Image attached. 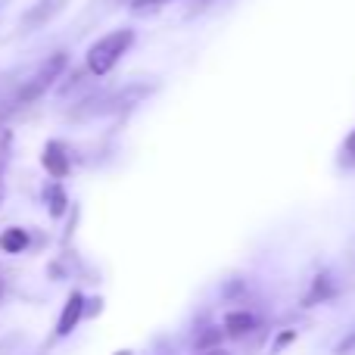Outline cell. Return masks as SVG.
I'll return each mask as SVG.
<instances>
[{
    "label": "cell",
    "instance_id": "cell-1",
    "mask_svg": "<svg viewBox=\"0 0 355 355\" xmlns=\"http://www.w3.org/2000/svg\"><path fill=\"white\" fill-rule=\"evenodd\" d=\"M131 44H135V31H131V28L110 31V35L100 37V41L94 44L91 50H87L85 69L94 75V78H103V75H110L112 66H116V62L122 60L125 53H128Z\"/></svg>",
    "mask_w": 355,
    "mask_h": 355
},
{
    "label": "cell",
    "instance_id": "cell-2",
    "mask_svg": "<svg viewBox=\"0 0 355 355\" xmlns=\"http://www.w3.org/2000/svg\"><path fill=\"white\" fill-rule=\"evenodd\" d=\"M66 66H69L66 50H56L53 56H47V60L41 62V69H37V72L31 75V78L16 91V100H12V106H28V103H35L37 97H44V94H47L50 87H53L56 81L62 78Z\"/></svg>",
    "mask_w": 355,
    "mask_h": 355
},
{
    "label": "cell",
    "instance_id": "cell-3",
    "mask_svg": "<svg viewBox=\"0 0 355 355\" xmlns=\"http://www.w3.org/2000/svg\"><path fill=\"white\" fill-rule=\"evenodd\" d=\"M85 318V293L81 290H72L62 306L60 318H56V337H69V334L78 327V321Z\"/></svg>",
    "mask_w": 355,
    "mask_h": 355
},
{
    "label": "cell",
    "instance_id": "cell-4",
    "mask_svg": "<svg viewBox=\"0 0 355 355\" xmlns=\"http://www.w3.org/2000/svg\"><path fill=\"white\" fill-rule=\"evenodd\" d=\"M41 166L47 168V175L53 181H62L69 175V153L60 141H47L44 144V153H41Z\"/></svg>",
    "mask_w": 355,
    "mask_h": 355
},
{
    "label": "cell",
    "instance_id": "cell-5",
    "mask_svg": "<svg viewBox=\"0 0 355 355\" xmlns=\"http://www.w3.org/2000/svg\"><path fill=\"white\" fill-rule=\"evenodd\" d=\"M31 246V237L25 227H6V231H0V252H6V256H19V252H25Z\"/></svg>",
    "mask_w": 355,
    "mask_h": 355
},
{
    "label": "cell",
    "instance_id": "cell-6",
    "mask_svg": "<svg viewBox=\"0 0 355 355\" xmlns=\"http://www.w3.org/2000/svg\"><path fill=\"white\" fill-rule=\"evenodd\" d=\"M60 10H62V0H41V3L35 6V10L25 12L22 25H25L28 31H31V28H41V25H47Z\"/></svg>",
    "mask_w": 355,
    "mask_h": 355
},
{
    "label": "cell",
    "instance_id": "cell-7",
    "mask_svg": "<svg viewBox=\"0 0 355 355\" xmlns=\"http://www.w3.org/2000/svg\"><path fill=\"white\" fill-rule=\"evenodd\" d=\"M259 327V318L252 312H231L225 318V337H246Z\"/></svg>",
    "mask_w": 355,
    "mask_h": 355
},
{
    "label": "cell",
    "instance_id": "cell-8",
    "mask_svg": "<svg viewBox=\"0 0 355 355\" xmlns=\"http://www.w3.org/2000/svg\"><path fill=\"white\" fill-rule=\"evenodd\" d=\"M44 202H47L50 218L60 221L62 215H66V209H69V196H66V190H62V184H60V181H50L47 187H44Z\"/></svg>",
    "mask_w": 355,
    "mask_h": 355
},
{
    "label": "cell",
    "instance_id": "cell-9",
    "mask_svg": "<svg viewBox=\"0 0 355 355\" xmlns=\"http://www.w3.org/2000/svg\"><path fill=\"white\" fill-rule=\"evenodd\" d=\"M334 296V284H331V275H318L312 281V290L302 296V306H318V302H327Z\"/></svg>",
    "mask_w": 355,
    "mask_h": 355
},
{
    "label": "cell",
    "instance_id": "cell-10",
    "mask_svg": "<svg viewBox=\"0 0 355 355\" xmlns=\"http://www.w3.org/2000/svg\"><path fill=\"white\" fill-rule=\"evenodd\" d=\"M221 337H225V331H218V327H206V331H202L200 337L193 340V349H196V352H206V349H218Z\"/></svg>",
    "mask_w": 355,
    "mask_h": 355
},
{
    "label": "cell",
    "instance_id": "cell-11",
    "mask_svg": "<svg viewBox=\"0 0 355 355\" xmlns=\"http://www.w3.org/2000/svg\"><path fill=\"white\" fill-rule=\"evenodd\" d=\"M172 0H131V12L135 16H150V12L162 10V6H168Z\"/></svg>",
    "mask_w": 355,
    "mask_h": 355
},
{
    "label": "cell",
    "instance_id": "cell-12",
    "mask_svg": "<svg viewBox=\"0 0 355 355\" xmlns=\"http://www.w3.org/2000/svg\"><path fill=\"white\" fill-rule=\"evenodd\" d=\"M352 352H355V327L340 340L337 346H334V355H352Z\"/></svg>",
    "mask_w": 355,
    "mask_h": 355
},
{
    "label": "cell",
    "instance_id": "cell-13",
    "mask_svg": "<svg viewBox=\"0 0 355 355\" xmlns=\"http://www.w3.org/2000/svg\"><path fill=\"white\" fill-rule=\"evenodd\" d=\"M293 340H296V334H293V331H284L281 337L275 340V346H271V352H281L284 346H290V343H293Z\"/></svg>",
    "mask_w": 355,
    "mask_h": 355
},
{
    "label": "cell",
    "instance_id": "cell-14",
    "mask_svg": "<svg viewBox=\"0 0 355 355\" xmlns=\"http://www.w3.org/2000/svg\"><path fill=\"white\" fill-rule=\"evenodd\" d=\"M346 153H349V159L355 162V131H352L349 137H346Z\"/></svg>",
    "mask_w": 355,
    "mask_h": 355
},
{
    "label": "cell",
    "instance_id": "cell-15",
    "mask_svg": "<svg viewBox=\"0 0 355 355\" xmlns=\"http://www.w3.org/2000/svg\"><path fill=\"white\" fill-rule=\"evenodd\" d=\"M200 355H227V352H221V349H206V352H200Z\"/></svg>",
    "mask_w": 355,
    "mask_h": 355
},
{
    "label": "cell",
    "instance_id": "cell-16",
    "mask_svg": "<svg viewBox=\"0 0 355 355\" xmlns=\"http://www.w3.org/2000/svg\"><path fill=\"white\" fill-rule=\"evenodd\" d=\"M3 290H6V287H3V277H0V300H3Z\"/></svg>",
    "mask_w": 355,
    "mask_h": 355
},
{
    "label": "cell",
    "instance_id": "cell-17",
    "mask_svg": "<svg viewBox=\"0 0 355 355\" xmlns=\"http://www.w3.org/2000/svg\"><path fill=\"white\" fill-rule=\"evenodd\" d=\"M116 355H131V352H128V349H122V352H116Z\"/></svg>",
    "mask_w": 355,
    "mask_h": 355
},
{
    "label": "cell",
    "instance_id": "cell-18",
    "mask_svg": "<svg viewBox=\"0 0 355 355\" xmlns=\"http://www.w3.org/2000/svg\"><path fill=\"white\" fill-rule=\"evenodd\" d=\"M0 206H3V196H0Z\"/></svg>",
    "mask_w": 355,
    "mask_h": 355
}]
</instances>
